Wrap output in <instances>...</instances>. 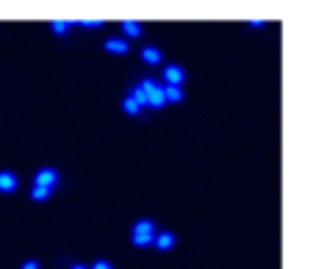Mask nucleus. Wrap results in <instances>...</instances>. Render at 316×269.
<instances>
[{
  "mask_svg": "<svg viewBox=\"0 0 316 269\" xmlns=\"http://www.w3.org/2000/svg\"><path fill=\"white\" fill-rule=\"evenodd\" d=\"M122 108H125V114H131V117H136V114L141 111V108H139V103H136V100L131 97V94H128L125 100H122Z\"/></svg>",
  "mask_w": 316,
  "mask_h": 269,
  "instance_id": "obj_12",
  "label": "nucleus"
},
{
  "mask_svg": "<svg viewBox=\"0 0 316 269\" xmlns=\"http://www.w3.org/2000/svg\"><path fill=\"white\" fill-rule=\"evenodd\" d=\"M50 28H53V34H67L70 22H67V20H53V22H50Z\"/></svg>",
  "mask_w": 316,
  "mask_h": 269,
  "instance_id": "obj_14",
  "label": "nucleus"
},
{
  "mask_svg": "<svg viewBox=\"0 0 316 269\" xmlns=\"http://www.w3.org/2000/svg\"><path fill=\"white\" fill-rule=\"evenodd\" d=\"M20 269H39V264H36L34 261V258H31V261H25V264H22V267Z\"/></svg>",
  "mask_w": 316,
  "mask_h": 269,
  "instance_id": "obj_17",
  "label": "nucleus"
},
{
  "mask_svg": "<svg viewBox=\"0 0 316 269\" xmlns=\"http://www.w3.org/2000/svg\"><path fill=\"white\" fill-rule=\"evenodd\" d=\"M131 241H134V247H150L155 241V225L150 220H139L131 230Z\"/></svg>",
  "mask_w": 316,
  "mask_h": 269,
  "instance_id": "obj_1",
  "label": "nucleus"
},
{
  "mask_svg": "<svg viewBox=\"0 0 316 269\" xmlns=\"http://www.w3.org/2000/svg\"><path fill=\"white\" fill-rule=\"evenodd\" d=\"M58 183V172L53 167H42V170H36L34 175V186H45V189H53Z\"/></svg>",
  "mask_w": 316,
  "mask_h": 269,
  "instance_id": "obj_3",
  "label": "nucleus"
},
{
  "mask_svg": "<svg viewBox=\"0 0 316 269\" xmlns=\"http://www.w3.org/2000/svg\"><path fill=\"white\" fill-rule=\"evenodd\" d=\"M81 25H86V28H97V25H103V22H100V20H84Z\"/></svg>",
  "mask_w": 316,
  "mask_h": 269,
  "instance_id": "obj_16",
  "label": "nucleus"
},
{
  "mask_svg": "<svg viewBox=\"0 0 316 269\" xmlns=\"http://www.w3.org/2000/svg\"><path fill=\"white\" fill-rule=\"evenodd\" d=\"M164 94H167V103H181V100H183V89H181V86H164Z\"/></svg>",
  "mask_w": 316,
  "mask_h": 269,
  "instance_id": "obj_10",
  "label": "nucleus"
},
{
  "mask_svg": "<svg viewBox=\"0 0 316 269\" xmlns=\"http://www.w3.org/2000/svg\"><path fill=\"white\" fill-rule=\"evenodd\" d=\"M70 269H89V267H84V264H75V267H70Z\"/></svg>",
  "mask_w": 316,
  "mask_h": 269,
  "instance_id": "obj_18",
  "label": "nucleus"
},
{
  "mask_svg": "<svg viewBox=\"0 0 316 269\" xmlns=\"http://www.w3.org/2000/svg\"><path fill=\"white\" fill-rule=\"evenodd\" d=\"M153 244L161 250V253H167V250L175 247V236L169 233V230H164V233H155V241H153Z\"/></svg>",
  "mask_w": 316,
  "mask_h": 269,
  "instance_id": "obj_6",
  "label": "nucleus"
},
{
  "mask_svg": "<svg viewBox=\"0 0 316 269\" xmlns=\"http://www.w3.org/2000/svg\"><path fill=\"white\" fill-rule=\"evenodd\" d=\"M105 50H108V53H114V56H125V53H128V42H125V39H120V36L105 39Z\"/></svg>",
  "mask_w": 316,
  "mask_h": 269,
  "instance_id": "obj_5",
  "label": "nucleus"
},
{
  "mask_svg": "<svg viewBox=\"0 0 316 269\" xmlns=\"http://www.w3.org/2000/svg\"><path fill=\"white\" fill-rule=\"evenodd\" d=\"M122 34H125V36H139L141 34V25L136 20H125V22H122Z\"/></svg>",
  "mask_w": 316,
  "mask_h": 269,
  "instance_id": "obj_11",
  "label": "nucleus"
},
{
  "mask_svg": "<svg viewBox=\"0 0 316 269\" xmlns=\"http://www.w3.org/2000/svg\"><path fill=\"white\" fill-rule=\"evenodd\" d=\"M47 197H50V189H45V186H34L31 189V200H36V203H45Z\"/></svg>",
  "mask_w": 316,
  "mask_h": 269,
  "instance_id": "obj_13",
  "label": "nucleus"
},
{
  "mask_svg": "<svg viewBox=\"0 0 316 269\" xmlns=\"http://www.w3.org/2000/svg\"><path fill=\"white\" fill-rule=\"evenodd\" d=\"M89 269H114V267H111V264H108V261H103V258H100V261H94V264H91Z\"/></svg>",
  "mask_w": 316,
  "mask_h": 269,
  "instance_id": "obj_15",
  "label": "nucleus"
},
{
  "mask_svg": "<svg viewBox=\"0 0 316 269\" xmlns=\"http://www.w3.org/2000/svg\"><path fill=\"white\" fill-rule=\"evenodd\" d=\"M131 97H134L136 103H139V108H144V106H147V89H144V84H141V81L134 86V92H131Z\"/></svg>",
  "mask_w": 316,
  "mask_h": 269,
  "instance_id": "obj_9",
  "label": "nucleus"
},
{
  "mask_svg": "<svg viewBox=\"0 0 316 269\" xmlns=\"http://www.w3.org/2000/svg\"><path fill=\"white\" fill-rule=\"evenodd\" d=\"M17 175L14 172H8V170H0V191H14L17 189Z\"/></svg>",
  "mask_w": 316,
  "mask_h": 269,
  "instance_id": "obj_7",
  "label": "nucleus"
},
{
  "mask_svg": "<svg viewBox=\"0 0 316 269\" xmlns=\"http://www.w3.org/2000/svg\"><path fill=\"white\" fill-rule=\"evenodd\" d=\"M183 78H186V72H183L178 64H167V70H164V81H167V84L164 86H181Z\"/></svg>",
  "mask_w": 316,
  "mask_h": 269,
  "instance_id": "obj_4",
  "label": "nucleus"
},
{
  "mask_svg": "<svg viewBox=\"0 0 316 269\" xmlns=\"http://www.w3.org/2000/svg\"><path fill=\"white\" fill-rule=\"evenodd\" d=\"M141 61L144 64H161V50L158 47H141Z\"/></svg>",
  "mask_w": 316,
  "mask_h": 269,
  "instance_id": "obj_8",
  "label": "nucleus"
},
{
  "mask_svg": "<svg viewBox=\"0 0 316 269\" xmlns=\"http://www.w3.org/2000/svg\"><path fill=\"white\" fill-rule=\"evenodd\" d=\"M141 84H144V89H147V106L150 108L167 106V94H164V86L161 84H155V81H150V78H144Z\"/></svg>",
  "mask_w": 316,
  "mask_h": 269,
  "instance_id": "obj_2",
  "label": "nucleus"
}]
</instances>
